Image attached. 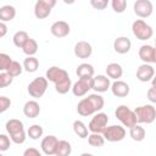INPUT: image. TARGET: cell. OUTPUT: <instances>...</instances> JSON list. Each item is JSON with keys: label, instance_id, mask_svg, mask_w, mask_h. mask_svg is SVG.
Here are the masks:
<instances>
[{"label": "cell", "instance_id": "cb8c5ba5", "mask_svg": "<svg viewBox=\"0 0 156 156\" xmlns=\"http://www.w3.org/2000/svg\"><path fill=\"white\" fill-rule=\"evenodd\" d=\"M16 16V9L12 5H4L0 7V20L1 22L12 21Z\"/></svg>", "mask_w": 156, "mask_h": 156}, {"label": "cell", "instance_id": "ffe728a7", "mask_svg": "<svg viewBox=\"0 0 156 156\" xmlns=\"http://www.w3.org/2000/svg\"><path fill=\"white\" fill-rule=\"evenodd\" d=\"M111 91L117 98H126L129 94L130 88H129L128 83H126L123 80H115L111 84Z\"/></svg>", "mask_w": 156, "mask_h": 156}, {"label": "cell", "instance_id": "30bf717a", "mask_svg": "<svg viewBox=\"0 0 156 156\" xmlns=\"http://www.w3.org/2000/svg\"><path fill=\"white\" fill-rule=\"evenodd\" d=\"M134 13L140 18H147L154 11L152 2L150 0H136L133 5Z\"/></svg>", "mask_w": 156, "mask_h": 156}, {"label": "cell", "instance_id": "6da1fadb", "mask_svg": "<svg viewBox=\"0 0 156 156\" xmlns=\"http://www.w3.org/2000/svg\"><path fill=\"white\" fill-rule=\"evenodd\" d=\"M104 105H105V101L100 94H98V93L90 94L78 102L77 112H78V115H80L83 117H88V116L98 113L100 110H102Z\"/></svg>", "mask_w": 156, "mask_h": 156}, {"label": "cell", "instance_id": "7bdbcfd3", "mask_svg": "<svg viewBox=\"0 0 156 156\" xmlns=\"http://www.w3.org/2000/svg\"><path fill=\"white\" fill-rule=\"evenodd\" d=\"M151 84H152V87H154V88H156V74L154 76L152 80H151Z\"/></svg>", "mask_w": 156, "mask_h": 156}, {"label": "cell", "instance_id": "44dd1931", "mask_svg": "<svg viewBox=\"0 0 156 156\" xmlns=\"http://www.w3.org/2000/svg\"><path fill=\"white\" fill-rule=\"evenodd\" d=\"M23 113L28 118H35L40 113V106L35 100H28L23 106Z\"/></svg>", "mask_w": 156, "mask_h": 156}, {"label": "cell", "instance_id": "83f0119b", "mask_svg": "<svg viewBox=\"0 0 156 156\" xmlns=\"http://www.w3.org/2000/svg\"><path fill=\"white\" fill-rule=\"evenodd\" d=\"M129 135L134 141H143L145 135H146V132L141 126L135 124L134 127H132L129 129Z\"/></svg>", "mask_w": 156, "mask_h": 156}, {"label": "cell", "instance_id": "d4e9b609", "mask_svg": "<svg viewBox=\"0 0 156 156\" xmlns=\"http://www.w3.org/2000/svg\"><path fill=\"white\" fill-rule=\"evenodd\" d=\"M39 68V60L34 56H27L23 61V69L28 73H33Z\"/></svg>", "mask_w": 156, "mask_h": 156}, {"label": "cell", "instance_id": "5bb4252c", "mask_svg": "<svg viewBox=\"0 0 156 156\" xmlns=\"http://www.w3.org/2000/svg\"><path fill=\"white\" fill-rule=\"evenodd\" d=\"M93 89L99 94V93H105L108 89H111V82L107 76L104 74H98L93 78Z\"/></svg>", "mask_w": 156, "mask_h": 156}, {"label": "cell", "instance_id": "60d3db41", "mask_svg": "<svg viewBox=\"0 0 156 156\" xmlns=\"http://www.w3.org/2000/svg\"><path fill=\"white\" fill-rule=\"evenodd\" d=\"M146 96H147V99L151 102H155L156 104V88H154V87L149 88V90L146 93Z\"/></svg>", "mask_w": 156, "mask_h": 156}, {"label": "cell", "instance_id": "e575fe53", "mask_svg": "<svg viewBox=\"0 0 156 156\" xmlns=\"http://www.w3.org/2000/svg\"><path fill=\"white\" fill-rule=\"evenodd\" d=\"M111 6H112V10L115 12L122 13V12H124V10L127 7V1L126 0H112Z\"/></svg>", "mask_w": 156, "mask_h": 156}, {"label": "cell", "instance_id": "ee69618b", "mask_svg": "<svg viewBox=\"0 0 156 156\" xmlns=\"http://www.w3.org/2000/svg\"><path fill=\"white\" fill-rule=\"evenodd\" d=\"M79 156H94V155L90 154V152H83V154H80Z\"/></svg>", "mask_w": 156, "mask_h": 156}, {"label": "cell", "instance_id": "b9f144b4", "mask_svg": "<svg viewBox=\"0 0 156 156\" xmlns=\"http://www.w3.org/2000/svg\"><path fill=\"white\" fill-rule=\"evenodd\" d=\"M6 32H7V27H6L5 22H0V37H1V38L5 37Z\"/></svg>", "mask_w": 156, "mask_h": 156}, {"label": "cell", "instance_id": "f1b7e54d", "mask_svg": "<svg viewBox=\"0 0 156 156\" xmlns=\"http://www.w3.org/2000/svg\"><path fill=\"white\" fill-rule=\"evenodd\" d=\"M72 152V146L67 140H60L57 144L55 156H69Z\"/></svg>", "mask_w": 156, "mask_h": 156}, {"label": "cell", "instance_id": "f6af8a7d", "mask_svg": "<svg viewBox=\"0 0 156 156\" xmlns=\"http://www.w3.org/2000/svg\"><path fill=\"white\" fill-rule=\"evenodd\" d=\"M155 49H156V39H155Z\"/></svg>", "mask_w": 156, "mask_h": 156}, {"label": "cell", "instance_id": "52a82bcc", "mask_svg": "<svg viewBox=\"0 0 156 156\" xmlns=\"http://www.w3.org/2000/svg\"><path fill=\"white\" fill-rule=\"evenodd\" d=\"M102 135H104L105 140H107L110 143L121 141L126 136V129H124V127H122L119 124H112V126H108L104 130Z\"/></svg>", "mask_w": 156, "mask_h": 156}, {"label": "cell", "instance_id": "9a60e30c", "mask_svg": "<svg viewBox=\"0 0 156 156\" xmlns=\"http://www.w3.org/2000/svg\"><path fill=\"white\" fill-rule=\"evenodd\" d=\"M138 55L140 57V60L144 62V63H155V55H156V49L155 46H151V45H141L139 48V51H138Z\"/></svg>", "mask_w": 156, "mask_h": 156}, {"label": "cell", "instance_id": "f546056e", "mask_svg": "<svg viewBox=\"0 0 156 156\" xmlns=\"http://www.w3.org/2000/svg\"><path fill=\"white\" fill-rule=\"evenodd\" d=\"M22 51L27 55V56H34L38 51V43L35 39L29 38L27 40V43L24 44V46L22 48Z\"/></svg>", "mask_w": 156, "mask_h": 156}, {"label": "cell", "instance_id": "4dcf8cb0", "mask_svg": "<svg viewBox=\"0 0 156 156\" xmlns=\"http://www.w3.org/2000/svg\"><path fill=\"white\" fill-rule=\"evenodd\" d=\"M43 133H44V129H43V127L40 124H33L27 130V135L33 140H38L39 138H41Z\"/></svg>", "mask_w": 156, "mask_h": 156}, {"label": "cell", "instance_id": "f35d334b", "mask_svg": "<svg viewBox=\"0 0 156 156\" xmlns=\"http://www.w3.org/2000/svg\"><path fill=\"white\" fill-rule=\"evenodd\" d=\"M10 106H11V100H10L9 98L1 95V96H0V112H1V113L5 112Z\"/></svg>", "mask_w": 156, "mask_h": 156}, {"label": "cell", "instance_id": "ac0fdd59", "mask_svg": "<svg viewBox=\"0 0 156 156\" xmlns=\"http://www.w3.org/2000/svg\"><path fill=\"white\" fill-rule=\"evenodd\" d=\"M130 48H132V41L127 37H118L113 41V49L117 54L124 55V54L129 52Z\"/></svg>", "mask_w": 156, "mask_h": 156}, {"label": "cell", "instance_id": "277c9868", "mask_svg": "<svg viewBox=\"0 0 156 156\" xmlns=\"http://www.w3.org/2000/svg\"><path fill=\"white\" fill-rule=\"evenodd\" d=\"M132 32L134 37L139 40H147L152 37L154 29L150 24H147L144 20H136L132 24Z\"/></svg>", "mask_w": 156, "mask_h": 156}, {"label": "cell", "instance_id": "9c48e42d", "mask_svg": "<svg viewBox=\"0 0 156 156\" xmlns=\"http://www.w3.org/2000/svg\"><path fill=\"white\" fill-rule=\"evenodd\" d=\"M68 78H69V76H68L67 71L63 68H60L57 66H52L46 71V79L49 82H52L55 85L67 80Z\"/></svg>", "mask_w": 156, "mask_h": 156}, {"label": "cell", "instance_id": "bcb514c9", "mask_svg": "<svg viewBox=\"0 0 156 156\" xmlns=\"http://www.w3.org/2000/svg\"><path fill=\"white\" fill-rule=\"evenodd\" d=\"M0 156H4V155H0Z\"/></svg>", "mask_w": 156, "mask_h": 156}, {"label": "cell", "instance_id": "ba28073f", "mask_svg": "<svg viewBox=\"0 0 156 156\" xmlns=\"http://www.w3.org/2000/svg\"><path fill=\"white\" fill-rule=\"evenodd\" d=\"M55 5H56L55 0H38L34 5V16L38 20H44L49 17Z\"/></svg>", "mask_w": 156, "mask_h": 156}, {"label": "cell", "instance_id": "7c38bea8", "mask_svg": "<svg viewBox=\"0 0 156 156\" xmlns=\"http://www.w3.org/2000/svg\"><path fill=\"white\" fill-rule=\"evenodd\" d=\"M90 89H93V78L90 79H78L72 85V93L74 96H84Z\"/></svg>", "mask_w": 156, "mask_h": 156}, {"label": "cell", "instance_id": "484cf974", "mask_svg": "<svg viewBox=\"0 0 156 156\" xmlns=\"http://www.w3.org/2000/svg\"><path fill=\"white\" fill-rule=\"evenodd\" d=\"M88 127L79 119L74 121L73 122V132L76 133V135H78L80 139H85L89 136V133H88Z\"/></svg>", "mask_w": 156, "mask_h": 156}, {"label": "cell", "instance_id": "7402d4cb", "mask_svg": "<svg viewBox=\"0 0 156 156\" xmlns=\"http://www.w3.org/2000/svg\"><path fill=\"white\" fill-rule=\"evenodd\" d=\"M76 74L78 76L79 79H90L94 78V67L90 63H80L77 69H76Z\"/></svg>", "mask_w": 156, "mask_h": 156}, {"label": "cell", "instance_id": "8d00e7d4", "mask_svg": "<svg viewBox=\"0 0 156 156\" xmlns=\"http://www.w3.org/2000/svg\"><path fill=\"white\" fill-rule=\"evenodd\" d=\"M10 144H11L10 138L6 134H0V151L4 152L6 150H9L10 149Z\"/></svg>", "mask_w": 156, "mask_h": 156}, {"label": "cell", "instance_id": "7a4b0ae2", "mask_svg": "<svg viewBox=\"0 0 156 156\" xmlns=\"http://www.w3.org/2000/svg\"><path fill=\"white\" fill-rule=\"evenodd\" d=\"M115 116H116V118L124 126V127H127V128H132V127H134L135 124H138L136 123V117H135V113H134V111L133 110H130L128 106H126V105H119L117 108H116V111H115Z\"/></svg>", "mask_w": 156, "mask_h": 156}, {"label": "cell", "instance_id": "836d02e7", "mask_svg": "<svg viewBox=\"0 0 156 156\" xmlns=\"http://www.w3.org/2000/svg\"><path fill=\"white\" fill-rule=\"evenodd\" d=\"M12 61L13 60L9 55L1 52L0 54V69H1V72H6L9 69V67H10V65L12 63Z\"/></svg>", "mask_w": 156, "mask_h": 156}, {"label": "cell", "instance_id": "1f68e13d", "mask_svg": "<svg viewBox=\"0 0 156 156\" xmlns=\"http://www.w3.org/2000/svg\"><path fill=\"white\" fill-rule=\"evenodd\" d=\"M88 143H89L90 146L101 147L104 145V143H105V138H104V135H101L99 133H91L88 136Z\"/></svg>", "mask_w": 156, "mask_h": 156}, {"label": "cell", "instance_id": "d590c367", "mask_svg": "<svg viewBox=\"0 0 156 156\" xmlns=\"http://www.w3.org/2000/svg\"><path fill=\"white\" fill-rule=\"evenodd\" d=\"M13 77L10 76L7 72H1L0 73V88H6L10 84H12Z\"/></svg>", "mask_w": 156, "mask_h": 156}, {"label": "cell", "instance_id": "3957f363", "mask_svg": "<svg viewBox=\"0 0 156 156\" xmlns=\"http://www.w3.org/2000/svg\"><path fill=\"white\" fill-rule=\"evenodd\" d=\"M136 123H146L150 124L156 119V108L152 105H141L135 107L134 110Z\"/></svg>", "mask_w": 156, "mask_h": 156}, {"label": "cell", "instance_id": "5b68a950", "mask_svg": "<svg viewBox=\"0 0 156 156\" xmlns=\"http://www.w3.org/2000/svg\"><path fill=\"white\" fill-rule=\"evenodd\" d=\"M48 82L49 80L46 79V77H37V78H34L27 87L28 94L34 99L41 98L45 94L46 89H48Z\"/></svg>", "mask_w": 156, "mask_h": 156}, {"label": "cell", "instance_id": "2e32d148", "mask_svg": "<svg viewBox=\"0 0 156 156\" xmlns=\"http://www.w3.org/2000/svg\"><path fill=\"white\" fill-rule=\"evenodd\" d=\"M154 76H155V69L149 63H143L136 69V78L140 82H144V83L150 82V80H152Z\"/></svg>", "mask_w": 156, "mask_h": 156}, {"label": "cell", "instance_id": "8fae6325", "mask_svg": "<svg viewBox=\"0 0 156 156\" xmlns=\"http://www.w3.org/2000/svg\"><path fill=\"white\" fill-rule=\"evenodd\" d=\"M58 141L60 140L55 135H46V136L43 138V140L40 143V147H41V150H43V152L45 155L55 156Z\"/></svg>", "mask_w": 156, "mask_h": 156}, {"label": "cell", "instance_id": "ab89813d", "mask_svg": "<svg viewBox=\"0 0 156 156\" xmlns=\"http://www.w3.org/2000/svg\"><path fill=\"white\" fill-rule=\"evenodd\" d=\"M23 156H43V155H41V152L38 149H35V147H28V149L24 150Z\"/></svg>", "mask_w": 156, "mask_h": 156}, {"label": "cell", "instance_id": "603a6c76", "mask_svg": "<svg viewBox=\"0 0 156 156\" xmlns=\"http://www.w3.org/2000/svg\"><path fill=\"white\" fill-rule=\"evenodd\" d=\"M123 74V68L119 63L117 62H111L107 65L106 67V76L110 79H115V80H119V78Z\"/></svg>", "mask_w": 156, "mask_h": 156}, {"label": "cell", "instance_id": "d6986e66", "mask_svg": "<svg viewBox=\"0 0 156 156\" xmlns=\"http://www.w3.org/2000/svg\"><path fill=\"white\" fill-rule=\"evenodd\" d=\"M5 129H6L7 134H9L10 138H11V136H13V135H17V134L24 132V126H23V122H22V121L17 119V118H11V119H9V121L6 122Z\"/></svg>", "mask_w": 156, "mask_h": 156}, {"label": "cell", "instance_id": "4316f807", "mask_svg": "<svg viewBox=\"0 0 156 156\" xmlns=\"http://www.w3.org/2000/svg\"><path fill=\"white\" fill-rule=\"evenodd\" d=\"M28 39H29V35H28V33L24 32V30H18V32H16V33L13 34V37H12V41H13L15 46H17V48H20V49H22V48L24 46V44L27 43Z\"/></svg>", "mask_w": 156, "mask_h": 156}, {"label": "cell", "instance_id": "74e56055", "mask_svg": "<svg viewBox=\"0 0 156 156\" xmlns=\"http://www.w3.org/2000/svg\"><path fill=\"white\" fill-rule=\"evenodd\" d=\"M90 5L95 10H105L108 5V0H90Z\"/></svg>", "mask_w": 156, "mask_h": 156}, {"label": "cell", "instance_id": "e0dca14e", "mask_svg": "<svg viewBox=\"0 0 156 156\" xmlns=\"http://www.w3.org/2000/svg\"><path fill=\"white\" fill-rule=\"evenodd\" d=\"M93 54V48L90 43L85 40H80L74 45V55L78 58H88Z\"/></svg>", "mask_w": 156, "mask_h": 156}, {"label": "cell", "instance_id": "d6a6232c", "mask_svg": "<svg viewBox=\"0 0 156 156\" xmlns=\"http://www.w3.org/2000/svg\"><path fill=\"white\" fill-rule=\"evenodd\" d=\"M22 71H23V65H21L18 61H12V63L10 65V67L6 72L15 78V77H18L22 73Z\"/></svg>", "mask_w": 156, "mask_h": 156}, {"label": "cell", "instance_id": "8992f818", "mask_svg": "<svg viewBox=\"0 0 156 156\" xmlns=\"http://www.w3.org/2000/svg\"><path fill=\"white\" fill-rule=\"evenodd\" d=\"M107 123H108V116L106 113H104V112H98L90 119V122L88 124V129L91 133L101 134L107 128Z\"/></svg>", "mask_w": 156, "mask_h": 156}, {"label": "cell", "instance_id": "4fadbf2b", "mask_svg": "<svg viewBox=\"0 0 156 156\" xmlns=\"http://www.w3.org/2000/svg\"><path fill=\"white\" fill-rule=\"evenodd\" d=\"M50 32L56 38H65L66 35L69 34L71 28H69V24L66 21H56L51 24Z\"/></svg>", "mask_w": 156, "mask_h": 156}]
</instances>
